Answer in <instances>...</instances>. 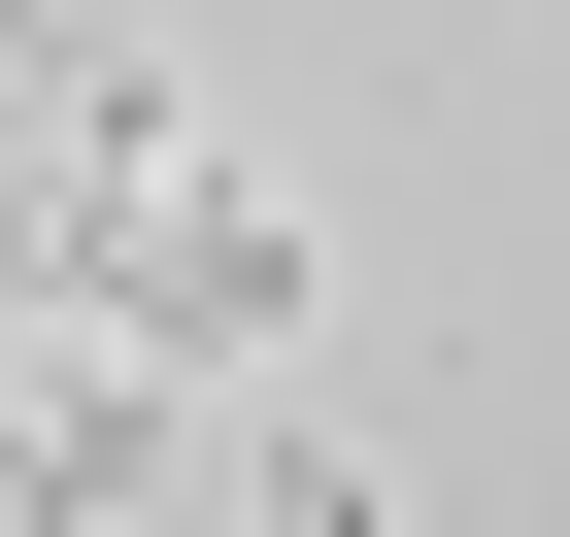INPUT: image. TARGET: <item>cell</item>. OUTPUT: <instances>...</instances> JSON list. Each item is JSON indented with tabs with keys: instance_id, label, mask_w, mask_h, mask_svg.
I'll use <instances>...</instances> for the list:
<instances>
[{
	"instance_id": "obj_2",
	"label": "cell",
	"mask_w": 570,
	"mask_h": 537,
	"mask_svg": "<svg viewBox=\"0 0 570 537\" xmlns=\"http://www.w3.org/2000/svg\"><path fill=\"white\" fill-rule=\"evenodd\" d=\"M0 135H35L68 202H135L202 101H168V35H135V0H0Z\"/></svg>"
},
{
	"instance_id": "obj_1",
	"label": "cell",
	"mask_w": 570,
	"mask_h": 537,
	"mask_svg": "<svg viewBox=\"0 0 570 537\" xmlns=\"http://www.w3.org/2000/svg\"><path fill=\"white\" fill-rule=\"evenodd\" d=\"M68 303H101V336H168L202 403H268V370H303V336H336V235H303V202H268L235 135H168L135 202H68Z\"/></svg>"
}]
</instances>
